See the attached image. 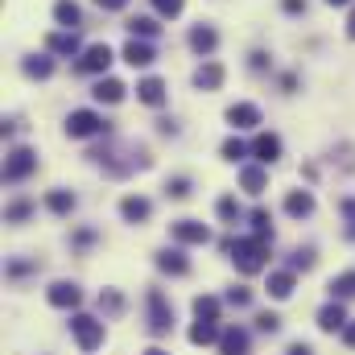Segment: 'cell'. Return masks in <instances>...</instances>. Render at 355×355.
Returning <instances> with one entry per match:
<instances>
[{
  "label": "cell",
  "mask_w": 355,
  "mask_h": 355,
  "mask_svg": "<svg viewBox=\"0 0 355 355\" xmlns=\"http://www.w3.org/2000/svg\"><path fill=\"white\" fill-rule=\"evenodd\" d=\"M170 236H174V240H182V244H207V236H211V232H207L203 223H194V219H178V223L170 227Z\"/></svg>",
  "instance_id": "obj_5"
},
{
  "label": "cell",
  "mask_w": 355,
  "mask_h": 355,
  "mask_svg": "<svg viewBox=\"0 0 355 355\" xmlns=\"http://www.w3.org/2000/svg\"><path fill=\"white\" fill-rule=\"evenodd\" d=\"M256 327H261V331H265V335H273V331H277V327H281V318H277V314H269V310H265V314H261V318H256Z\"/></svg>",
  "instance_id": "obj_31"
},
{
  "label": "cell",
  "mask_w": 355,
  "mask_h": 355,
  "mask_svg": "<svg viewBox=\"0 0 355 355\" xmlns=\"http://www.w3.org/2000/svg\"><path fill=\"white\" fill-rule=\"evenodd\" d=\"M252 153H256V161H265V165H269V161H277V153H281V141L265 132V136H256V145H252Z\"/></svg>",
  "instance_id": "obj_11"
},
{
  "label": "cell",
  "mask_w": 355,
  "mask_h": 355,
  "mask_svg": "<svg viewBox=\"0 0 355 355\" xmlns=\"http://www.w3.org/2000/svg\"><path fill=\"white\" fill-rule=\"evenodd\" d=\"M33 165H37V157H33L29 149H17V153L8 157V165H4V178H8V182H21Z\"/></svg>",
  "instance_id": "obj_6"
},
{
  "label": "cell",
  "mask_w": 355,
  "mask_h": 355,
  "mask_svg": "<svg viewBox=\"0 0 355 355\" xmlns=\"http://www.w3.org/2000/svg\"><path fill=\"white\" fill-rule=\"evenodd\" d=\"M108 62H112V50H108V45H91V50L83 54L79 70H108Z\"/></svg>",
  "instance_id": "obj_8"
},
{
  "label": "cell",
  "mask_w": 355,
  "mask_h": 355,
  "mask_svg": "<svg viewBox=\"0 0 355 355\" xmlns=\"http://www.w3.org/2000/svg\"><path fill=\"white\" fill-rule=\"evenodd\" d=\"M157 265H161L165 273H178V277H182V273H190V265L182 261V252H161V256H157Z\"/></svg>",
  "instance_id": "obj_22"
},
{
  "label": "cell",
  "mask_w": 355,
  "mask_h": 355,
  "mask_svg": "<svg viewBox=\"0 0 355 355\" xmlns=\"http://www.w3.org/2000/svg\"><path fill=\"white\" fill-rule=\"evenodd\" d=\"M227 120H232L236 128H252V124H261V112H256L252 103H236V108L227 112Z\"/></svg>",
  "instance_id": "obj_10"
},
{
  "label": "cell",
  "mask_w": 355,
  "mask_h": 355,
  "mask_svg": "<svg viewBox=\"0 0 355 355\" xmlns=\"http://www.w3.org/2000/svg\"><path fill=\"white\" fill-rule=\"evenodd\" d=\"M145 355H165V352H157V347H149V352H145Z\"/></svg>",
  "instance_id": "obj_42"
},
{
  "label": "cell",
  "mask_w": 355,
  "mask_h": 355,
  "mask_svg": "<svg viewBox=\"0 0 355 355\" xmlns=\"http://www.w3.org/2000/svg\"><path fill=\"white\" fill-rule=\"evenodd\" d=\"M103 128H108V124H103L95 112H74V116L66 120V132H70V136H95V132H103Z\"/></svg>",
  "instance_id": "obj_4"
},
{
  "label": "cell",
  "mask_w": 355,
  "mask_h": 355,
  "mask_svg": "<svg viewBox=\"0 0 355 355\" xmlns=\"http://www.w3.org/2000/svg\"><path fill=\"white\" fill-rule=\"evenodd\" d=\"M265 256H269V236H252V240H240L236 244L240 273H261L265 269Z\"/></svg>",
  "instance_id": "obj_1"
},
{
  "label": "cell",
  "mask_w": 355,
  "mask_h": 355,
  "mask_svg": "<svg viewBox=\"0 0 355 355\" xmlns=\"http://www.w3.org/2000/svg\"><path fill=\"white\" fill-rule=\"evenodd\" d=\"M50 207H54V211H58V215H66V211H70V207H74V199H70V194H66V190H54V194H50Z\"/></svg>",
  "instance_id": "obj_28"
},
{
  "label": "cell",
  "mask_w": 355,
  "mask_h": 355,
  "mask_svg": "<svg viewBox=\"0 0 355 355\" xmlns=\"http://www.w3.org/2000/svg\"><path fill=\"white\" fill-rule=\"evenodd\" d=\"M219 352L223 355H248V335L236 331V327H227V331L219 335Z\"/></svg>",
  "instance_id": "obj_7"
},
{
  "label": "cell",
  "mask_w": 355,
  "mask_h": 355,
  "mask_svg": "<svg viewBox=\"0 0 355 355\" xmlns=\"http://www.w3.org/2000/svg\"><path fill=\"white\" fill-rule=\"evenodd\" d=\"M149 310H153V314H149V327H153L157 335H165V331L174 327V310L165 306V298H161V290H149Z\"/></svg>",
  "instance_id": "obj_3"
},
{
  "label": "cell",
  "mask_w": 355,
  "mask_h": 355,
  "mask_svg": "<svg viewBox=\"0 0 355 355\" xmlns=\"http://www.w3.org/2000/svg\"><path fill=\"white\" fill-rule=\"evenodd\" d=\"M157 4V12H165V17H178L182 12V0H153Z\"/></svg>",
  "instance_id": "obj_33"
},
{
  "label": "cell",
  "mask_w": 355,
  "mask_h": 355,
  "mask_svg": "<svg viewBox=\"0 0 355 355\" xmlns=\"http://www.w3.org/2000/svg\"><path fill=\"white\" fill-rule=\"evenodd\" d=\"M120 211H124V219H132V223L149 219V203H145V199H124V203H120Z\"/></svg>",
  "instance_id": "obj_19"
},
{
  "label": "cell",
  "mask_w": 355,
  "mask_h": 355,
  "mask_svg": "<svg viewBox=\"0 0 355 355\" xmlns=\"http://www.w3.org/2000/svg\"><path fill=\"white\" fill-rule=\"evenodd\" d=\"M343 339H347V343L355 347V327H347V331H343Z\"/></svg>",
  "instance_id": "obj_40"
},
{
  "label": "cell",
  "mask_w": 355,
  "mask_h": 355,
  "mask_svg": "<svg viewBox=\"0 0 355 355\" xmlns=\"http://www.w3.org/2000/svg\"><path fill=\"white\" fill-rule=\"evenodd\" d=\"M219 339V331H215V323H199L194 331H190V343H215Z\"/></svg>",
  "instance_id": "obj_25"
},
{
  "label": "cell",
  "mask_w": 355,
  "mask_h": 355,
  "mask_svg": "<svg viewBox=\"0 0 355 355\" xmlns=\"http://www.w3.org/2000/svg\"><path fill=\"white\" fill-rule=\"evenodd\" d=\"M327 4H347V0H327Z\"/></svg>",
  "instance_id": "obj_43"
},
{
  "label": "cell",
  "mask_w": 355,
  "mask_h": 355,
  "mask_svg": "<svg viewBox=\"0 0 355 355\" xmlns=\"http://www.w3.org/2000/svg\"><path fill=\"white\" fill-rule=\"evenodd\" d=\"M290 355H314V352H310L306 343H294V347H290Z\"/></svg>",
  "instance_id": "obj_38"
},
{
  "label": "cell",
  "mask_w": 355,
  "mask_h": 355,
  "mask_svg": "<svg viewBox=\"0 0 355 355\" xmlns=\"http://www.w3.org/2000/svg\"><path fill=\"white\" fill-rule=\"evenodd\" d=\"M240 182H244V190H252V194H261V190L269 186V178H265V170H256V165H248V170L240 174Z\"/></svg>",
  "instance_id": "obj_18"
},
{
  "label": "cell",
  "mask_w": 355,
  "mask_h": 355,
  "mask_svg": "<svg viewBox=\"0 0 355 355\" xmlns=\"http://www.w3.org/2000/svg\"><path fill=\"white\" fill-rule=\"evenodd\" d=\"M194 83H199L203 91H215V87L223 83V66H219V62H207V66H199V74H194Z\"/></svg>",
  "instance_id": "obj_9"
},
{
  "label": "cell",
  "mask_w": 355,
  "mask_h": 355,
  "mask_svg": "<svg viewBox=\"0 0 355 355\" xmlns=\"http://www.w3.org/2000/svg\"><path fill=\"white\" fill-rule=\"evenodd\" d=\"M50 50L54 54H79V37L74 33H54L50 37Z\"/></svg>",
  "instance_id": "obj_21"
},
{
  "label": "cell",
  "mask_w": 355,
  "mask_h": 355,
  "mask_svg": "<svg viewBox=\"0 0 355 355\" xmlns=\"http://www.w3.org/2000/svg\"><path fill=\"white\" fill-rule=\"evenodd\" d=\"M343 215H347V236H355V199L343 203Z\"/></svg>",
  "instance_id": "obj_36"
},
{
  "label": "cell",
  "mask_w": 355,
  "mask_h": 355,
  "mask_svg": "<svg viewBox=\"0 0 355 355\" xmlns=\"http://www.w3.org/2000/svg\"><path fill=\"white\" fill-rule=\"evenodd\" d=\"M165 194H170V199H186V194H190V182H186V178H170V182H165Z\"/></svg>",
  "instance_id": "obj_27"
},
{
  "label": "cell",
  "mask_w": 355,
  "mask_h": 355,
  "mask_svg": "<svg viewBox=\"0 0 355 355\" xmlns=\"http://www.w3.org/2000/svg\"><path fill=\"white\" fill-rule=\"evenodd\" d=\"M318 327H323V331H339V327H343V306H327V310L318 314Z\"/></svg>",
  "instance_id": "obj_23"
},
{
  "label": "cell",
  "mask_w": 355,
  "mask_h": 355,
  "mask_svg": "<svg viewBox=\"0 0 355 355\" xmlns=\"http://www.w3.org/2000/svg\"><path fill=\"white\" fill-rule=\"evenodd\" d=\"M99 310L120 314V310H124V298H120V294H99Z\"/></svg>",
  "instance_id": "obj_29"
},
{
  "label": "cell",
  "mask_w": 355,
  "mask_h": 355,
  "mask_svg": "<svg viewBox=\"0 0 355 355\" xmlns=\"http://www.w3.org/2000/svg\"><path fill=\"white\" fill-rule=\"evenodd\" d=\"M215 41H219V37H215V29H211V25H199V29L190 33V45H194L199 54H211V50H215Z\"/></svg>",
  "instance_id": "obj_13"
},
{
  "label": "cell",
  "mask_w": 355,
  "mask_h": 355,
  "mask_svg": "<svg viewBox=\"0 0 355 355\" xmlns=\"http://www.w3.org/2000/svg\"><path fill=\"white\" fill-rule=\"evenodd\" d=\"M124 58H128V66H149L153 62V50L145 41H128L124 45Z\"/></svg>",
  "instance_id": "obj_14"
},
{
  "label": "cell",
  "mask_w": 355,
  "mask_h": 355,
  "mask_svg": "<svg viewBox=\"0 0 355 355\" xmlns=\"http://www.w3.org/2000/svg\"><path fill=\"white\" fill-rule=\"evenodd\" d=\"M95 4H103V8H124L128 0H95Z\"/></svg>",
  "instance_id": "obj_39"
},
{
  "label": "cell",
  "mask_w": 355,
  "mask_h": 355,
  "mask_svg": "<svg viewBox=\"0 0 355 355\" xmlns=\"http://www.w3.org/2000/svg\"><path fill=\"white\" fill-rule=\"evenodd\" d=\"M95 99H99V103H120V99H124V83H116V79L95 83Z\"/></svg>",
  "instance_id": "obj_12"
},
{
  "label": "cell",
  "mask_w": 355,
  "mask_h": 355,
  "mask_svg": "<svg viewBox=\"0 0 355 355\" xmlns=\"http://www.w3.org/2000/svg\"><path fill=\"white\" fill-rule=\"evenodd\" d=\"M285 8L290 12H306V0H285Z\"/></svg>",
  "instance_id": "obj_37"
},
{
  "label": "cell",
  "mask_w": 355,
  "mask_h": 355,
  "mask_svg": "<svg viewBox=\"0 0 355 355\" xmlns=\"http://www.w3.org/2000/svg\"><path fill=\"white\" fill-rule=\"evenodd\" d=\"M269 294L273 298H290L294 294V273H273L269 277Z\"/></svg>",
  "instance_id": "obj_20"
},
{
  "label": "cell",
  "mask_w": 355,
  "mask_h": 355,
  "mask_svg": "<svg viewBox=\"0 0 355 355\" xmlns=\"http://www.w3.org/2000/svg\"><path fill=\"white\" fill-rule=\"evenodd\" d=\"M347 33H352V37H355V12H352V21H347Z\"/></svg>",
  "instance_id": "obj_41"
},
{
  "label": "cell",
  "mask_w": 355,
  "mask_h": 355,
  "mask_svg": "<svg viewBox=\"0 0 355 355\" xmlns=\"http://www.w3.org/2000/svg\"><path fill=\"white\" fill-rule=\"evenodd\" d=\"M136 91H141V99H145V103H153V108L165 99V87H161V79H145Z\"/></svg>",
  "instance_id": "obj_17"
},
{
  "label": "cell",
  "mask_w": 355,
  "mask_h": 355,
  "mask_svg": "<svg viewBox=\"0 0 355 355\" xmlns=\"http://www.w3.org/2000/svg\"><path fill=\"white\" fill-rule=\"evenodd\" d=\"M285 211H290L294 219H302V215H310V211H314V199H310L306 190H302V194H290V199H285Z\"/></svg>",
  "instance_id": "obj_15"
},
{
  "label": "cell",
  "mask_w": 355,
  "mask_h": 355,
  "mask_svg": "<svg viewBox=\"0 0 355 355\" xmlns=\"http://www.w3.org/2000/svg\"><path fill=\"white\" fill-rule=\"evenodd\" d=\"M128 29H132V33H141V37H153V33H157V21H153V17H132V21H128Z\"/></svg>",
  "instance_id": "obj_26"
},
{
  "label": "cell",
  "mask_w": 355,
  "mask_h": 355,
  "mask_svg": "<svg viewBox=\"0 0 355 355\" xmlns=\"http://www.w3.org/2000/svg\"><path fill=\"white\" fill-rule=\"evenodd\" d=\"M223 157H227V161H240V157H244V145H240V141H227V145H223Z\"/></svg>",
  "instance_id": "obj_34"
},
{
  "label": "cell",
  "mask_w": 355,
  "mask_h": 355,
  "mask_svg": "<svg viewBox=\"0 0 355 355\" xmlns=\"http://www.w3.org/2000/svg\"><path fill=\"white\" fill-rule=\"evenodd\" d=\"M219 215H223V219H236V215H240V203H236V199H219Z\"/></svg>",
  "instance_id": "obj_32"
},
{
  "label": "cell",
  "mask_w": 355,
  "mask_h": 355,
  "mask_svg": "<svg viewBox=\"0 0 355 355\" xmlns=\"http://www.w3.org/2000/svg\"><path fill=\"white\" fill-rule=\"evenodd\" d=\"M54 17L70 29V25H79V4H70V0H58V8H54Z\"/></svg>",
  "instance_id": "obj_24"
},
{
  "label": "cell",
  "mask_w": 355,
  "mask_h": 355,
  "mask_svg": "<svg viewBox=\"0 0 355 355\" xmlns=\"http://www.w3.org/2000/svg\"><path fill=\"white\" fill-rule=\"evenodd\" d=\"M25 70H29V74H37V79H45L54 66H50V58H33V62H25Z\"/></svg>",
  "instance_id": "obj_30"
},
{
  "label": "cell",
  "mask_w": 355,
  "mask_h": 355,
  "mask_svg": "<svg viewBox=\"0 0 355 355\" xmlns=\"http://www.w3.org/2000/svg\"><path fill=\"white\" fill-rule=\"evenodd\" d=\"M50 302H54V306H74V302H79V285L58 281V285L50 290Z\"/></svg>",
  "instance_id": "obj_16"
},
{
  "label": "cell",
  "mask_w": 355,
  "mask_h": 355,
  "mask_svg": "<svg viewBox=\"0 0 355 355\" xmlns=\"http://www.w3.org/2000/svg\"><path fill=\"white\" fill-rule=\"evenodd\" d=\"M227 302H232V306H248V302H252V294H248V290H232V294H227Z\"/></svg>",
  "instance_id": "obj_35"
},
{
  "label": "cell",
  "mask_w": 355,
  "mask_h": 355,
  "mask_svg": "<svg viewBox=\"0 0 355 355\" xmlns=\"http://www.w3.org/2000/svg\"><path fill=\"white\" fill-rule=\"evenodd\" d=\"M70 331H74V339H79V347L83 352H95L99 343H103V323H95V318H70Z\"/></svg>",
  "instance_id": "obj_2"
}]
</instances>
